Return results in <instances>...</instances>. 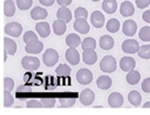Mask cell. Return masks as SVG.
Masks as SVG:
<instances>
[{"instance_id": "22", "label": "cell", "mask_w": 150, "mask_h": 115, "mask_svg": "<svg viewBox=\"0 0 150 115\" xmlns=\"http://www.w3.org/2000/svg\"><path fill=\"white\" fill-rule=\"evenodd\" d=\"M66 44L68 45V47L77 48L79 45H81V38H80V36L78 34L70 33V34L67 35V37H66Z\"/></svg>"}, {"instance_id": "18", "label": "cell", "mask_w": 150, "mask_h": 115, "mask_svg": "<svg viewBox=\"0 0 150 115\" xmlns=\"http://www.w3.org/2000/svg\"><path fill=\"white\" fill-rule=\"evenodd\" d=\"M35 29H36V32L38 33V35L43 38L50 36V26L47 22H38V24L35 25Z\"/></svg>"}, {"instance_id": "15", "label": "cell", "mask_w": 150, "mask_h": 115, "mask_svg": "<svg viewBox=\"0 0 150 115\" xmlns=\"http://www.w3.org/2000/svg\"><path fill=\"white\" fill-rule=\"evenodd\" d=\"M120 66H121V69L123 71L128 72L130 70H133L136 66V60L133 57H129V56H125L121 59L120 62Z\"/></svg>"}, {"instance_id": "16", "label": "cell", "mask_w": 150, "mask_h": 115, "mask_svg": "<svg viewBox=\"0 0 150 115\" xmlns=\"http://www.w3.org/2000/svg\"><path fill=\"white\" fill-rule=\"evenodd\" d=\"M120 12L124 18H128L132 16L135 13V8H134V4L130 1H124L122 2L121 8H120Z\"/></svg>"}, {"instance_id": "10", "label": "cell", "mask_w": 150, "mask_h": 115, "mask_svg": "<svg viewBox=\"0 0 150 115\" xmlns=\"http://www.w3.org/2000/svg\"><path fill=\"white\" fill-rule=\"evenodd\" d=\"M90 20H91L92 25H93L96 29H101L102 26H104L105 18H104V16H103V13L100 12V11H93V12L91 13Z\"/></svg>"}, {"instance_id": "35", "label": "cell", "mask_w": 150, "mask_h": 115, "mask_svg": "<svg viewBox=\"0 0 150 115\" xmlns=\"http://www.w3.org/2000/svg\"><path fill=\"white\" fill-rule=\"evenodd\" d=\"M33 4V0H17V7L22 11L28 10L32 7Z\"/></svg>"}, {"instance_id": "17", "label": "cell", "mask_w": 150, "mask_h": 115, "mask_svg": "<svg viewBox=\"0 0 150 115\" xmlns=\"http://www.w3.org/2000/svg\"><path fill=\"white\" fill-rule=\"evenodd\" d=\"M114 44H115V42H114V38L112 36H110V35H102L100 37V41H99V45L102 49H104V50H110V49H112L114 47Z\"/></svg>"}, {"instance_id": "44", "label": "cell", "mask_w": 150, "mask_h": 115, "mask_svg": "<svg viewBox=\"0 0 150 115\" xmlns=\"http://www.w3.org/2000/svg\"><path fill=\"white\" fill-rule=\"evenodd\" d=\"M56 2H57L60 7H68V6L72 2V0H56Z\"/></svg>"}, {"instance_id": "20", "label": "cell", "mask_w": 150, "mask_h": 115, "mask_svg": "<svg viewBox=\"0 0 150 115\" xmlns=\"http://www.w3.org/2000/svg\"><path fill=\"white\" fill-rule=\"evenodd\" d=\"M102 9L104 10L105 13L113 14V13L116 12L117 10V1L116 0H103Z\"/></svg>"}, {"instance_id": "29", "label": "cell", "mask_w": 150, "mask_h": 115, "mask_svg": "<svg viewBox=\"0 0 150 115\" xmlns=\"http://www.w3.org/2000/svg\"><path fill=\"white\" fill-rule=\"evenodd\" d=\"M121 29V23L117 19H110L106 22V30L110 33H116Z\"/></svg>"}, {"instance_id": "13", "label": "cell", "mask_w": 150, "mask_h": 115, "mask_svg": "<svg viewBox=\"0 0 150 115\" xmlns=\"http://www.w3.org/2000/svg\"><path fill=\"white\" fill-rule=\"evenodd\" d=\"M83 62L87 65H94L98 60V54L94 49H83Z\"/></svg>"}, {"instance_id": "39", "label": "cell", "mask_w": 150, "mask_h": 115, "mask_svg": "<svg viewBox=\"0 0 150 115\" xmlns=\"http://www.w3.org/2000/svg\"><path fill=\"white\" fill-rule=\"evenodd\" d=\"M41 103H42L43 107H54L56 104V99L54 98H43L41 99Z\"/></svg>"}, {"instance_id": "7", "label": "cell", "mask_w": 150, "mask_h": 115, "mask_svg": "<svg viewBox=\"0 0 150 115\" xmlns=\"http://www.w3.org/2000/svg\"><path fill=\"white\" fill-rule=\"evenodd\" d=\"M43 47H44V44L42 42H40L38 40H35V41L30 42L25 45V52L29 54H32V55H38L43 50Z\"/></svg>"}, {"instance_id": "2", "label": "cell", "mask_w": 150, "mask_h": 115, "mask_svg": "<svg viewBox=\"0 0 150 115\" xmlns=\"http://www.w3.org/2000/svg\"><path fill=\"white\" fill-rule=\"evenodd\" d=\"M59 59V55L57 50L53 48H48L45 50V53L43 55V62L47 67H53L57 64Z\"/></svg>"}, {"instance_id": "25", "label": "cell", "mask_w": 150, "mask_h": 115, "mask_svg": "<svg viewBox=\"0 0 150 115\" xmlns=\"http://www.w3.org/2000/svg\"><path fill=\"white\" fill-rule=\"evenodd\" d=\"M128 101L134 106H140V104H142V94L136 90L130 91L128 93Z\"/></svg>"}, {"instance_id": "36", "label": "cell", "mask_w": 150, "mask_h": 115, "mask_svg": "<svg viewBox=\"0 0 150 115\" xmlns=\"http://www.w3.org/2000/svg\"><path fill=\"white\" fill-rule=\"evenodd\" d=\"M75 18L76 19H88V10L83 7H78L75 11Z\"/></svg>"}, {"instance_id": "27", "label": "cell", "mask_w": 150, "mask_h": 115, "mask_svg": "<svg viewBox=\"0 0 150 115\" xmlns=\"http://www.w3.org/2000/svg\"><path fill=\"white\" fill-rule=\"evenodd\" d=\"M4 13L6 16L11 18L16 13V4L12 0H6L4 4Z\"/></svg>"}, {"instance_id": "31", "label": "cell", "mask_w": 150, "mask_h": 115, "mask_svg": "<svg viewBox=\"0 0 150 115\" xmlns=\"http://www.w3.org/2000/svg\"><path fill=\"white\" fill-rule=\"evenodd\" d=\"M81 47L82 49H96V42L93 37H87L83 41H81Z\"/></svg>"}, {"instance_id": "12", "label": "cell", "mask_w": 150, "mask_h": 115, "mask_svg": "<svg viewBox=\"0 0 150 115\" xmlns=\"http://www.w3.org/2000/svg\"><path fill=\"white\" fill-rule=\"evenodd\" d=\"M137 31V23L134 20H126L123 23V33L126 36H133Z\"/></svg>"}, {"instance_id": "24", "label": "cell", "mask_w": 150, "mask_h": 115, "mask_svg": "<svg viewBox=\"0 0 150 115\" xmlns=\"http://www.w3.org/2000/svg\"><path fill=\"white\" fill-rule=\"evenodd\" d=\"M96 86L99 87L101 90H108L112 86V79L108 76H100L96 80Z\"/></svg>"}, {"instance_id": "43", "label": "cell", "mask_w": 150, "mask_h": 115, "mask_svg": "<svg viewBox=\"0 0 150 115\" xmlns=\"http://www.w3.org/2000/svg\"><path fill=\"white\" fill-rule=\"evenodd\" d=\"M150 4V0H136V6L139 9H145Z\"/></svg>"}, {"instance_id": "28", "label": "cell", "mask_w": 150, "mask_h": 115, "mask_svg": "<svg viewBox=\"0 0 150 115\" xmlns=\"http://www.w3.org/2000/svg\"><path fill=\"white\" fill-rule=\"evenodd\" d=\"M126 80H127V82H128L129 84H132V86L137 84V83H139V81H140V72L134 69L130 70V71H128L127 76H126Z\"/></svg>"}, {"instance_id": "5", "label": "cell", "mask_w": 150, "mask_h": 115, "mask_svg": "<svg viewBox=\"0 0 150 115\" xmlns=\"http://www.w3.org/2000/svg\"><path fill=\"white\" fill-rule=\"evenodd\" d=\"M22 25L18 22H9L4 26V33L12 37H19L22 33Z\"/></svg>"}, {"instance_id": "11", "label": "cell", "mask_w": 150, "mask_h": 115, "mask_svg": "<svg viewBox=\"0 0 150 115\" xmlns=\"http://www.w3.org/2000/svg\"><path fill=\"white\" fill-rule=\"evenodd\" d=\"M66 60L70 65L72 66H76L78 65L80 62V55L79 53H78V50L76 48H71V47H69V48L66 50Z\"/></svg>"}, {"instance_id": "45", "label": "cell", "mask_w": 150, "mask_h": 115, "mask_svg": "<svg viewBox=\"0 0 150 115\" xmlns=\"http://www.w3.org/2000/svg\"><path fill=\"white\" fill-rule=\"evenodd\" d=\"M142 20L147 23H150V10H146L142 13Z\"/></svg>"}, {"instance_id": "47", "label": "cell", "mask_w": 150, "mask_h": 115, "mask_svg": "<svg viewBox=\"0 0 150 115\" xmlns=\"http://www.w3.org/2000/svg\"><path fill=\"white\" fill-rule=\"evenodd\" d=\"M142 107H144V109H148V107H150V102H146L144 105H142Z\"/></svg>"}, {"instance_id": "9", "label": "cell", "mask_w": 150, "mask_h": 115, "mask_svg": "<svg viewBox=\"0 0 150 115\" xmlns=\"http://www.w3.org/2000/svg\"><path fill=\"white\" fill-rule=\"evenodd\" d=\"M94 99H96V94L91 89H84L80 93V102L86 106L91 105L94 102Z\"/></svg>"}, {"instance_id": "34", "label": "cell", "mask_w": 150, "mask_h": 115, "mask_svg": "<svg viewBox=\"0 0 150 115\" xmlns=\"http://www.w3.org/2000/svg\"><path fill=\"white\" fill-rule=\"evenodd\" d=\"M140 40L144 42H149L150 41V26H144L139 31V35Z\"/></svg>"}, {"instance_id": "19", "label": "cell", "mask_w": 150, "mask_h": 115, "mask_svg": "<svg viewBox=\"0 0 150 115\" xmlns=\"http://www.w3.org/2000/svg\"><path fill=\"white\" fill-rule=\"evenodd\" d=\"M57 19L64 21L65 23L70 22L72 19V13H71L70 9H68L67 7H60L57 11Z\"/></svg>"}, {"instance_id": "38", "label": "cell", "mask_w": 150, "mask_h": 115, "mask_svg": "<svg viewBox=\"0 0 150 115\" xmlns=\"http://www.w3.org/2000/svg\"><path fill=\"white\" fill-rule=\"evenodd\" d=\"M35 40H38V35L33 31H28L23 35V42H24L25 44H28V43H30V42L32 41H35Z\"/></svg>"}, {"instance_id": "33", "label": "cell", "mask_w": 150, "mask_h": 115, "mask_svg": "<svg viewBox=\"0 0 150 115\" xmlns=\"http://www.w3.org/2000/svg\"><path fill=\"white\" fill-rule=\"evenodd\" d=\"M138 56L142 59H149L150 58V45H142L138 49Z\"/></svg>"}, {"instance_id": "14", "label": "cell", "mask_w": 150, "mask_h": 115, "mask_svg": "<svg viewBox=\"0 0 150 115\" xmlns=\"http://www.w3.org/2000/svg\"><path fill=\"white\" fill-rule=\"evenodd\" d=\"M74 29L79 32L80 34H87L90 31V25L84 19H76L74 23Z\"/></svg>"}, {"instance_id": "1", "label": "cell", "mask_w": 150, "mask_h": 115, "mask_svg": "<svg viewBox=\"0 0 150 115\" xmlns=\"http://www.w3.org/2000/svg\"><path fill=\"white\" fill-rule=\"evenodd\" d=\"M116 60L111 55H108V56L103 57L100 62V69L103 72H108V74L114 72L116 70Z\"/></svg>"}, {"instance_id": "42", "label": "cell", "mask_w": 150, "mask_h": 115, "mask_svg": "<svg viewBox=\"0 0 150 115\" xmlns=\"http://www.w3.org/2000/svg\"><path fill=\"white\" fill-rule=\"evenodd\" d=\"M142 89L144 92L149 93L150 92V78H146L142 83Z\"/></svg>"}, {"instance_id": "46", "label": "cell", "mask_w": 150, "mask_h": 115, "mask_svg": "<svg viewBox=\"0 0 150 115\" xmlns=\"http://www.w3.org/2000/svg\"><path fill=\"white\" fill-rule=\"evenodd\" d=\"M40 2L45 7H50L56 2V0H40Z\"/></svg>"}, {"instance_id": "23", "label": "cell", "mask_w": 150, "mask_h": 115, "mask_svg": "<svg viewBox=\"0 0 150 115\" xmlns=\"http://www.w3.org/2000/svg\"><path fill=\"white\" fill-rule=\"evenodd\" d=\"M48 16L47 10L41 7H35V8L31 11V18L33 20H44Z\"/></svg>"}, {"instance_id": "21", "label": "cell", "mask_w": 150, "mask_h": 115, "mask_svg": "<svg viewBox=\"0 0 150 115\" xmlns=\"http://www.w3.org/2000/svg\"><path fill=\"white\" fill-rule=\"evenodd\" d=\"M4 52H6V53L9 54V55H11V56H13L14 54L17 53L18 45L13 40L9 38V37H4Z\"/></svg>"}, {"instance_id": "26", "label": "cell", "mask_w": 150, "mask_h": 115, "mask_svg": "<svg viewBox=\"0 0 150 115\" xmlns=\"http://www.w3.org/2000/svg\"><path fill=\"white\" fill-rule=\"evenodd\" d=\"M67 30V26H66V23L62 20H57L54 21V23H53V31L56 35H58V36H62L64 33L66 32Z\"/></svg>"}, {"instance_id": "37", "label": "cell", "mask_w": 150, "mask_h": 115, "mask_svg": "<svg viewBox=\"0 0 150 115\" xmlns=\"http://www.w3.org/2000/svg\"><path fill=\"white\" fill-rule=\"evenodd\" d=\"M60 106L62 107H71L75 105L76 99L75 98H62L59 100Z\"/></svg>"}, {"instance_id": "32", "label": "cell", "mask_w": 150, "mask_h": 115, "mask_svg": "<svg viewBox=\"0 0 150 115\" xmlns=\"http://www.w3.org/2000/svg\"><path fill=\"white\" fill-rule=\"evenodd\" d=\"M13 102H14V99H13V95L11 94V91L6 90L4 89V105L6 107H10L13 105Z\"/></svg>"}, {"instance_id": "41", "label": "cell", "mask_w": 150, "mask_h": 115, "mask_svg": "<svg viewBox=\"0 0 150 115\" xmlns=\"http://www.w3.org/2000/svg\"><path fill=\"white\" fill-rule=\"evenodd\" d=\"M26 107L29 109H41L43 107L41 101H38V100H30L26 103Z\"/></svg>"}, {"instance_id": "8", "label": "cell", "mask_w": 150, "mask_h": 115, "mask_svg": "<svg viewBox=\"0 0 150 115\" xmlns=\"http://www.w3.org/2000/svg\"><path fill=\"white\" fill-rule=\"evenodd\" d=\"M108 105L111 107H115V109L122 107L123 104H124V98L118 92H112L111 94L108 95Z\"/></svg>"}, {"instance_id": "3", "label": "cell", "mask_w": 150, "mask_h": 115, "mask_svg": "<svg viewBox=\"0 0 150 115\" xmlns=\"http://www.w3.org/2000/svg\"><path fill=\"white\" fill-rule=\"evenodd\" d=\"M76 79L77 81L79 82L80 84L82 86H87L89 83L92 82V79H93V75L89 69L87 68H81L80 70L77 71L76 74Z\"/></svg>"}, {"instance_id": "30", "label": "cell", "mask_w": 150, "mask_h": 115, "mask_svg": "<svg viewBox=\"0 0 150 115\" xmlns=\"http://www.w3.org/2000/svg\"><path fill=\"white\" fill-rule=\"evenodd\" d=\"M56 74L58 75L59 77H68V76H70V74H71L70 67L68 65H66V64H62V65H59L58 67H57Z\"/></svg>"}, {"instance_id": "6", "label": "cell", "mask_w": 150, "mask_h": 115, "mask_svg": "<svg viewBox=\"0 0 150 115\" xmlns=\"http://www.w3.org/2000/svg\"><path fill=\"white\" fill-rule=\"evenodd\" d=\"M139 47L140 46L136 40H125L122 44V49L126 54H136Z\"/></svg>"}, {"instance_id": "4", "label": "cell", "mask_w": 150, "mask_h": 115, "mask_svg": "<svg viewBox=\"0 0 150 115\" xmlns=\"http://www.w3.org/2000/svg\"><path fill=\"white\" fill-rule=\"evenodd\" d=\"M22 67L28 71H35L40 67V59L33 56H25L22 58Z\"/></svg>"}, {"instance_id": "40", "label": "cell", "mask_w": 150, "mask_h": 115, "mask_svg": "<svg viewBox=\"0 0 150 115\" xmlns=\"http://www.w3.org/2000/svg\"><path fill=\"white\" fill-rule=\"evenodd\" d=\"M4 86L6 90L12 91L13 88H14V81H13V79L9 78V77H6L4 80Z\"/></svg>"}, {"instance_id": "48", "label": "cell", "mask_w": 150, "mask_h": 115, "mask_svg": "<svg viewBox=\"0 0 150 115\" xmlns=\"http://www.w3.org/2000/svg\"><path fill=\"white\" fill-rule=\"evenodd\" d=\"M92 1H96V2H98V1H99V0H92Z\"/></svg>"}]
</instances>
